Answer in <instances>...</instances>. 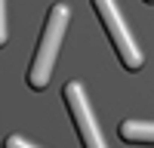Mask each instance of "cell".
Wrapping results in <instances>:
<instances>
[{"label": "cell", "instance_id": "obj_1", "mask_svg": "<svg viewBox=\"0 0 154 148\" xmlns=\"http://www.w3.org/2000/svg\"><path fill=\"white\" fill-rule=\"evenodd\" d=\"M68 6L65 3H56L49 9V19L43 25V34H40V43H37V53L31 62V71H28V86L31 90H43L53 77V68H56V59H59V46H62V37H65L68 28Z\"/></svg>", "mask_w": 154, "mask_h": 148}, {"label": "cell", "instance_id": "obj_5", "mask_svg": "<svg viewBox=\"0 0 154 148\" xmlns=\"http://www.w3.org/2000/svg\"><path fill=\"white\" fill-rule=\"evenodd\" d=\"M9 40V28H6V3L0 0V46H6Z\"/></svg>", "mask_w": 154, "mask_h": 148}, {"label": "cell", "instance_id": "obj_6", "mask_svg": "<svg viewBox=\"0 0 154 148\" xmlns=\"http://www.w3.org/2000/svg\"><path fill=\"white\" fill-rule=\"evenodd\" d=\"M3 148H37V145H31L28 139H22V136H6Z\"/></svg>", "mask_w": 154, "mask_h": 148}, {"label": "cell", "instance_id": "obj_2", "mask_svg": "<svg viewBox=\"0 0 154 148\" xmlns=\"http://www.w3.org/2000/svg\"><path fill=\"white\" fill-rule=\"evenodd\" d=\"M93 9H96V16L102 19V25H105V31L111 37L114 49H117L123 68L126 71H139L142 62H145V56H142V49H139V43L133 40L130 28L123 25V16L117 9V0H93Z\"/></svg>", "mask_w": 154, "mask_h": 148}, {"label": "cell", "instance_id": "obj_4", "mask_svg": "<svg viewBox=\"0 0 154 148\" xmlns=\"http://www.w3.org/2000/svg\"><path fill=\"white\" fill-rule=\"evenodd\" d=\"M120 139L133 145H154V120H123Z\"/></svg>", "mask_w": 154, "mask_h": 148}, {"label": "cell", "instance_id": "obj_3", "mask_svg": "<svg viewBox=\"0 0 154 148\" xmlns=\"http://www.w3.org/2000/svg\"><path fill=\"white\" fill-rule=\"evenodd\" d=\"M62 99H65V105H68L71 117H74V123H77V133H80L83 148H108V145H105V136H102L99 123H96V117H93V108H89V102H86L83 83L68 80L65 90H62Z\"/></svg>", "mask_w": 154, "mask_h": 148}, {"label": "cell", "instance_id": "obj_7", "mask_svg": "<svg viewBox=\"0 0 154 148\" xmlns=\"http://www.w3.org/2000/svg\"><path fill=\"white\" fill-rule=\"evenodd\" d=\"M145 3H154V0H145Z\"/></svg>", "mask_w": 154, "mask_h": 148}]
</instances>
